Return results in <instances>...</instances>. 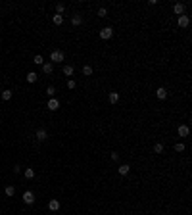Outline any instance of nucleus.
<instances>
[{"instance_id":"a211bd4d","label":"nucleus","mask_w":192,"mask_h":215,"mask_svg":"<svg viewBox=\"0 0 192 215\" xmlns=\"http://www.w3.org/2000/svg\"><path fill=\"white\" fill-rule=\"evenodd\" d=\"M83 75H87V77L92 75V67H90V65H83Z\"/></svg>"},{"instance_id":"b1692460","label":"nucleus","mask_w":192,"mask_h":215,"mask_svg":"<svg viewBox=\"0 0 192 215\" xmlns=\"http://www.w3.org/2000/svg\"><path fill=\"white\" fill-rule=\"evenodd\" d=\"M64 10H65V6H64V4H56V14H58V15L64 14Z\"/></svg>"},{"instance_id":"4be33fe9","label":"nucleus","mask_w":192,"mask_h":215,"mask_svg":"<svg viewBox=\"0 0 192 215\" xmlns=\"http://www.w3.org/2000/svg\"><path fill=\"white\" fill-rule=\"evenodd\" d=\"M33 64L42 65V64H44V60H42V56H35V58H33Z\"/></svg>"},{"instance_id":"9b49d317","label":"nucleus","mask_w":192,"mask_h":215,"mask_svg":"<svg viewBox=\"0 0 192 215\" xmlns=\"http://www.w3.org/2000/svg\"><path fill=\"white\" fill-rule=\"evenodd\" d=\"M46 137H48V134H46V131H44V129H37V140H39V142L46 140Z\"/></svg>"},{"instance_id":"dca6fc26","label":"nucleus","mask_w":192,"mask_h":215,"mask_svg":"<svg viewBox=\"0 0 192 215\" xmlns=\"http://www.w3.org/2000/svg\"><path fill=\"white\" fill-rule=\"evenodd\" d=\"M64 75L71 77V75H73V65H64Z\"/></svg>"},{"instance_id":"412c9836","label":"nucleus","mask_w":192,"mask_h":215,"mask_svg":"<svg viewBox=\"0 0 192 215\" xmlns=\"http://www.w3.org/2000/svg\"><path fill=\"white\" fill-rule=\"evenodd\" d=\"M46 94H48L50 98H54L56 96V87H52V85H50V87L46 88Z\"/></svg>"},{"instance_id":"423d86ee","label":"nucleus","mask_w":192,"mask_h":215,"mask_svg":"<svg viewBox=\"0 0 192 215\" xmlns=\"http://www.w3.org/2000/svg\"><path fill=\"white\" fill-rule=\"evenodd\" d=\"M71 25H73V27H79V25H83V15H79V14L71 15Z\"/></svg>"},{"instance_id":"393cba45","label":"nucleus","mask_w":192,"mask_h":215,"mask_svg":"<svg viewBox=\"0 0 192 215\" xmlns=\"http://www.w3.org/2000/svg\"><path fill=\"white\" fill-rule=\"evenodd\" d=\"M154 152H156V154H161V152H163V144H160V142L154 144Z\"/></svg>"},{"instance_id":"9d476101","label":"nucleus","mask_w":192,"mask_h":215,"mask_svg":"<svg viewBox=\"0 0 192 215\" xmlns=\"http://www.w3.org/2000/svg\"><path fill=\"white\" fill-rule=\"evenodd\" d=\"M156 96L160 98V100H165V98H167V90H165L163 87H160L158 90H156Z\"/></svg>"},{"instance_id":"4468645a","label":"nucleus","mask_w":192,"mask_h":215,"mask_svg":"<svg viewBox=\"0 0 192 215\" xmlns=\"http://www.w3.org/2000/svg\"><path fill=\"white\" fill-rule=\"evenodd\" d=\"M119 102V92H110V104H117Z\"/></svg>"},{"instance_id":"c756f323","label":"nucleus","mask_w":192,"mask_h":215,"mask_svg":"<svg viewBox=\"0 0 192 215\" xmlns=\"http://www.w3.org/2000/svg\"><path fill=\"white\" fill-rule=\"evenodd\" d=\"M169 215H173V213H169Z\"/></svg>"},{"instance_id":"a878e982","label":"nucleus","mask_w":192,"mask_h":215,"mask_svg":"<svg viewBox=\"0 0 192 215\" xmlns=\"http://www.w3.org/2000/svg\"><path fill=\"white\" fill-rule=\"evenodd\" d=\"M108 15V10L106 8H98V18H106Z\"/></svg>"},{"instance_id":"0eeeda50","label":"nucleus","mask_w":192,"mask_h":215,"mask_svg":"<svg viewBox=\"0 0 192 215\" xmlns=\"http://www.w3.org/2000/svg\"><path fill=\"white\" fill-rule=\"evenodd\" d=\"M46 106H48V110H50V111H56V110H58V108H60V102L56 100V98H50V100H48V104H46Z\"/></svg>"},{"instance_id":"1a4fd4ad","label":"nucleus","mask_w":192,"mask_h":215,"mask_svg":"<svg viewBox=\"0 0 192 215\" xmlns=\"http://www.w3.org/2000/svg\"><path fill=\"white\" fill-rule=\"evenodd\" d=\"M173 12L177 15H184V4H181V2H177V4L173 6Z\"/></svg>"},{"instance_id":"20e7f679","label":"nucleus","mask_w":192,"mask_h":215,"mask_svg":"<svg viewBox=\"0 0 192 215\" xmlns=\"http://www.w3.org/2000/svg\"><path fill=\"white\" fill-rule=\"evenodd\" d=\"M111 35H114V29H111V27H104V29L100 31V39H104V41L111 39Z\"/></svg>"},{"instance_id":"ddd939ff","label":"nucleus","mask_w":192,"mask_h":215,"mask_svg":"<svg viewBox=\"0 0 192 215\" xmlns=\"http://www.w3.org/2000/svg\"><path fill=\"white\" fill-rule=\"evenodd\" d=\"M129 171H131V167H129L127 163L119 165V175H129Z\"/></svg>"},{"instance_id":"5701e85b","label":"nucleus","mask_w":192,"mask_h":215,"mask_svg":"<svg viewBox=\"0 0 192 215\" xmlns=\"http://www.w3.org/2000/svg\"><path fill=\"white\" fill-rule=\"evenodd\" d=\"M4 192H6V196H14V194H15V188L14 186H6Z\"/></svg>"},{"instance_id":"7ed1b4c3","label":"nucleus","mask_w":192,"mask_h":215,"mask_svg":"<svg viewBox=\"0 0 192 215\" xmlns=\"http://www.w3.org/2000/svg\"><path fill=\"white\" fill-rule=\"evenodd\" d=\"M177 23H179V27H183V29H186L188 25H190V18L188 15H179V19H177Z\"/></svg>"},{"instance_id":"f8f14e48","label":"nucleus","mask_w":192,"mask_h":215,"mask_svg":"<svg viewBox=\"0 0 192 215\" xmlns=\"http://www.w3.org/2000/svg\"><path fill=\"white\" fill-rule=\"evenodd\" d=\"M48 209H50V211H58L60 209V202L58 200H50V202H48Z\"/></svg>"},{"instance_id":"cd10ccee","label":"nucleus","mask_w":192,"mask_h":215,"mask_svg":"<svg viewBox=\"0 0 192 215\" xmlns=\"http://www.w3.org/2000/svg\"><path fill=\"white\" fill-rule=\"evenodd\" d=\"M67 87L69 88H75V87H77V83H75L73 79H69V81H67Z\"/></svg>"},{"instance_id":"c85d7f7f","label":"nucleus","mask_w":192,"mask_h":215,"mask_svg":"<svg viewBox=\"0 0 192 215\" xmlns=\"http://www.w3.org/2000/svg\"><path fill=\"white\" fill-rule=\"evenodd\" d=\"M111 160H114V161H119V154H117V152H111Z\"/></svg>"},{"instance_id":"f3484780","label":"nucleus","mask_w":192,"mask_h":215,"mask_svg":"<svg viewBox=\"0 0 192 215\" xmlns=\"http://www.w3.org/2000/svg\"><path fill=\"white\" fill-rule=\"evenodd\" d=\"M25 179H35V169L27 167V169H25Z\"/></svg>"},{"instance_id":"6e6552de","label":"nucleus","mask_w":192,"mask_h":215,"mask_svg":"<svg viewBox=\"0 0 192 215\" xmlns=\"http://www.w3.org/2000/svg\"><path fill=\"white\" fill-rule=\"evenodd\" d=\"M52 71H54V64H52V62H46V64H42V73L50 75Z\"/></svg>"},{"instance_id":"bb28decb","label":"nucleus","mask_w":192,"mask_h":215,"mask_svg":"<svg viewBox=\"0 0 192 215\" xmlns=\"http://www.w3.org/2000/svg\"><path fill=\"white\" fill-rule=\"evenodd\" d=\"M175 152H184V144H183V142H177V144H175Z\"/></svg>"},{"instance_id":"2eb2a0df","label":"nucleus","mask_w":192,"mask_h":215,"mask_svg":"<svg viewBox=\"0 0 192 215\" xmlns=\"http://www.w3.org/2000/svg\"><path fill=\"white\" fill-rule=\"evenodd\" d=\"M37 79H39V75L35 73V71H29V73H27V83H35Z\"/></svg>"},{"instance_id":"aec40b11","label":"nucleus","mask_w":192,"mask_h":215,"mask_svg":"<svg viewBox=\"0 0 192 215\" xmlns=\"http://www.w3.org/2000/svg\"><path fill=\"white\" fill-rule=\"evenodd\" d=\"M2 100H12V90H2Z\"/></svg>"},{"instance_id":"39448f33","label":"nucleus","mask_w":192,"mask_h":215,"mask_svg":"<svg viewBox=\"0 0 192 215\" xmlns=\"http://www.w3.org/2000/svg\"><path fill=\"white\" fill-rule=\"evenodd\" d=\"M177 133H179V137H188V133H190V129H188V125H179Z\"/></svg>"},{"instance_id":"f257e3e1","label":"nucleus","mask_w":192,"mask_h":215,"mask_svg":"<svg viewBox=\"0 0 192 215\" xmlns=\"http://www.w3.org/2000/svg\"><path fill=\"white\" fill-rule=\"evenodd\" d=\"M50 60H52V64H60V62L65 60V54L62 50H52L50 52Z\"/></svg>"},{"instance_id":"f03ea898","label":"nucleus","mask_w":192,"mask_h":215,"mask_svg":"<svg viewBox=\"0 0 192 215\" xmlns=\"http://www.w3.org/2000/svg\"><path fill=\"white\" fill-rule=\"evenodd\" d=\"M27 206H31V204H35V194L31 192V190H27V192H23V198H21Z\"/></svg>"},{"instance_id":"6ab92c4d","label":"nucleus","mask_w":192,"mask_h":215,"mask_svg":"<svg viewBox=\"0 0 192 215\" xmlns=\"http://www.w3.org/2000/svg\"><path fill=\"white\" fill-rule=\"evenodd\" d=\"M52 21H54L56 25H62V23H64V15H58V14H56L54 18H52Z\"/></svg>"}]
</instances>
